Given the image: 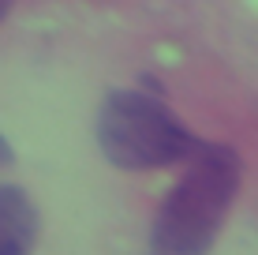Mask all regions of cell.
<instances>
[{"mask_svg": "<svg viewBox=\"0 0 258 255\" xmlns=\"http://www.w3.org/2000/svg\"><path fill=\"white\" fill-rule=\"evenodd\" d=\"M239 188V158L225 143H199L183 180L154 218L146 255H210Z\"/></svg>", "mask_w": 258, "mask_h": 255, "instance_id": "obj_1", "label": "cell"}, {"mask_svg": "<svg viewBox=\"0 0 258 255\" xmlns=\"http://www.w3.org/2000/svg\"><path fill=\"white\" fill-rule=\"evenodd\" d=\"M97 143L120 169H161L187 162L199 139L157 98L142 90H112L97 113Z\"/></svg>", "mask_w": 258, "mask_h": 255, "instance_id": "obj_2", "label": "cell"}, {"mask_svg": "<svg viewBox=\"0 0 258 255\" xmlns=\"http://www.w3.org/2000/svg\"><path fill=\"white\" fill-rule=\"evenodd\" d=\"M38 244V210L23 188L0 184V255H30Z\"/></svg>", "mask_w": 258, "mask_h": 255, "instance_id": "obj_3", "label": "cell"}, {"mask_svg": "<svg viewBox=\"0 0 258 255\" xmlns=\"http://www.w3.org/2000/svg\"><path fill=\"white\" fill-rule=\"evenodd\" d=\"M8 162H12V146H8V139L0 135V165H8Z\"/></svg>", "mask_w": 258, "mask_h": 255, "instance_id": "obj_4", "label": "cell"}, {"mask_svg": "<svg viewBox=\"0 0 258 255\" xmlns=\"http://www.w3.org/2000/svg\"><path fill=\"white\" fill-rule=\"evenodd\" d=\"M8 8H12V0H0V19L8 15Z\"/></svg>", "mask_w": 258, "mask_h": 255, "instance_id": "obj_5", "label": "cell"}]
</instances>
